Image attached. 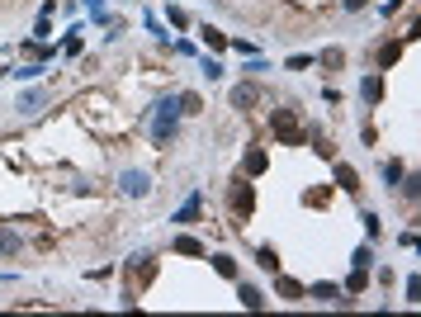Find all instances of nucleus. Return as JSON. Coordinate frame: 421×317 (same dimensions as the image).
Listing matches in <instances>:
<instances>
[{
  "instance_id": "ddd939ff",
  "label": "nucleus",
  "mask_w": 421,
  "mask_h": 317,
  "mask_svg": "<svg viewBox=\"0 0 421 317\" xmlns=\"http://www.w3.org/2000/svg\"><path fill=\"white\" fill-rule=\"evenodd\" d=\"M171 251H175V256H194V261H203V256H208V246H203L199 237H189V232H180V237L171 241Z\"/></svg>"
},
{
  "instance_id": "1a4fd4ad",
  "label": "nucleus",
  "mask_w": 421,
  "mask_h": 317,
  "mask_svg": "<svg viewBox=\"0 0 421 317\" xmlns=\"http://www.w3.org/2000/svg\"><path fill=\"white\" fill-rule=\"evenodd\" d=\"M266 171H270V157L261 152V147H247V152H242V175L256 180V175H266Z\"/></svg>"
},
{
  "instance_id": "a878e982",
  "label": "nucleus",
  "mask_w": 421,
  "mask_h": 317,
  "mask_svg": "<svg viewBox=\"0 0 421 317\" xmlns=\"http://www.w3.org/2000/svg\"><path fill=\"white\" fill-rule=\"evenodd\" d=\"M350 265L369 270V265H374V246H369V241H364V246H355V256H350Z\"/></svg>"
},
{
  "instance_id": "393cba45",
  "label": "nucleus",
  "mask_w": 421,
  "mask_h": 317,
  "mask_svg": "<svg viewBox=\"0 0 421 317\" xmlns=\"http://www.w3.org/2000/svg\"><path fill=\"white\" fill-rule=\"evenodd\" d=\"M403 175H407V166H403L398 157H393V161H384V180H389V190H398V180H403Z\"/></svg>"
},
{
  "instance_id": "6e6552de",
  "label": "nucleus",
  "mask_w": 421,
  "mask_h": 317,
  "mask_svg": "<svg viewBox=\"0 0 421 317\" xmlns=\"http://www.w3.org/2000/svg\"><path fill=\"white\" fill-rule=\"evenodd\" d=\"M407 43H412V38H389V43L379 48V71H389V66H398V62H403Z\"/></svg>"
},
{
  "instance_id": "2f4dec72",
  "label": "nucleus",
  "mask_w": 421,
  "mask_h": 317,
  "mask_svg": "<svg viewBox=\"0 0 421 317\" xmlns=\"http://www.w3.org/2000/svg\"><path fill=\"white\" fill-rule=\"evenodd\" d=\"M364 232H369V237H379V232H384V222H379V213H364Z\"/></svg>"
},
{
  "instance_id": "9b49d317",
  "label": "nucleus",
  "mask_w": 421,
  "mask_h": 317,
  "mask_svg": "<svg viewBox=\"0 0 421 317\" xmlns=\"http://www.w3.org/2000/svg\"><path fill=\"white\" fill-rule=\"evenodd\" d=\"M175 109H180V119H199V114H203V95H199V90H180V95H175Z\"/></svg>"
},
{
  "instance_id": "2eb2a0df",
  "label": "nucleus",
  "mask_w": 421,
  "mask_h": 317,
  "mask_svg": "<svg viewBox=\"0 0 421 317\" xmlns=\"http://www.w3.org/2000/svg\"><path fill=\"white\" fill-rule=\"evenodd\" d=\"M237 303H242V308H251V313H261V308H266V294L242 280V285H237Z\"/></svg>"
},
{
  "instance_id": "f257e3e1",
  "label": "nucleus",
  "mask_w": 421,
  "mask_h": 317,
  "mask_svg": "<svg viewBox=\"0 0 421 317\" xmlns=\"http://www.w3.org/2000/svg\"><path fill=\"white\" fill-rule=\"evenodd\" d=\"M147 128H152V147L156 152H166L175 143V133H180V109H175V95H161L147 114Z\"/></svg>"
},
{
  "instance_id": "473e14b6",
  "label": "nucleus",
  "mask_w": 421,
  "mask_h": 317,
  "mask_svg": "<svg viewBox=\"0 0 421 317\" xmlns=\"http://www.w3.org/2000/svg\"><path fill=\"white\" fill-rule=\"evenodd\" d=\"M364 5H369V0H341V10H345V15H360Z\"/></svg>"
},
{
  "instance_id": "cd10ccee",
  "label": "nucleus",
  "mask_w": 421,
  "mask_h": 317,
  "mask_svg": "<svg viewBox=\"0 0 421 317\" xmlns=\"http://www.w3.org/2000/svg\"><path fill=\"white\" fill-rule=\"evenodd\" d=\"M166 19H171V29H189V15L180 5H171V0H166Z\"/></svg>"
},
{
  "instance_id": "f8f14e48",
  "label": "nucleus",
  "mask_w": 421,
  "mask_h": 317,
  "mask_svg": "<svg viewBox=\"0 0 421 317\" xmlns=\"http://www.w3.org/2000/svg\"><path fill=\"white\" fill-rule=\"evenodd\" d=\"M47 100H52V90H47V85H38V90H24V95H19L15 109H19V114H38Z\"/></svg>"
},
{
  "instance_id": "7ed1b4c3",
  "label": "nucleus",
  "mask_w": 421,
  "mask_h": 317,
  "mask_svg": "<svg viewBox=\"0 0 421 317\" xmlns=\"http://www.w3.org/2000/svg\"><path fill=\"white\" fill-rule=\"evenodd\" d=\"M227 208H232V218H251L256 213V185H251V175L237 171L227 180Z\"/></svg>"
},
{
  "instance_id": "7c9ffc66",
  "label": "nucleus",
  "mask_w": 421,
  "mask_h": 317,
  "mask_svg": "<svg viewBox=\"0 0 421 317\" xmlns=\"http://www.w3.org/2000/svg\"><path fill=\"white\" fill-rule=\"evenodd\" d=\"M284 66H289V71H308V66H312V57H308V52H298V57H289Z\"/></svg>"
},
{
  "instance_id": "5701e85b",
  "label": "nucleus",
  "mask_w": 421,
  "mask_h": 317,
  "mask_svg": "<svg viewBox=\"0 0 421 317\" xmlns=\"http://www.w3.org/2000/svg\"><path fill=\"white\" fill-rule=\"evenodd\" d=\"M256 265L275 275V270H280V251H275V246H256Z\"/></svg>"
},
{
  "instance_id": "4be33fe9",
  "label": "nucleus",
  "mask_w": 421,
  "mask_h": 317,
  "mask_svg": "<svg viewBox=\"0 0 421 317\" xmlns=\"http://www.w3.org/2000/svg\"><path fill=\"white\" fill-rule=\"evenodd\" d=\"M199 38H203V43H208L213 52H223V48H227V33H223V29H213V24H203V29H199Z\"/></svg>"
},
{
  "instance_id": "dca6fc26",
  "label": "nucleus",
  "mask_w": 421,
  "mask_h": 317,
  "mask_svg": "<svg viewBox=\"0 0 421 317\" xmlns=\"http://www.w3.org/2000/svg\"><path fill=\"white\" fill-rule=\"evenodd\" d=\"M364 289H369V270H350V275H345V285H341V294H350V299H360V294H364Z\"/></svg>"
},
{
  "instance_id": "b1692460",
  "label": "nucleus",
  "mask_w": 421,
  "mask_h": 317,
  "mask_svg": "<svg viewBox=\"0 0 421 317\" xmlns=\"http://www.w3.org/2000/svg\"><path fill=\"white\" fill-rule=\"evenodd\" d=\"M303 204H308V208H327L331 204V185H322V190H303Z\"/></svg>"
},
{
  "instance_id": "f03ea898",
  "label": "nucleus",
  "mask_w": 421,
  "mask_h": 317,
  "mask_svg": "<svg viewBox=\"0 0 421 317\" xmlns=\"http://www.w3.org/2000/svg\"><path fill=\"white\" fill-rule=\"evenodd\" d=\"M270 133H275V143H284V147H303L308 143V128H303L298 109H275L270 114Z\"/></svg>"
},
{
  "instance_id": "4468645a",
  "label": "nucleus",
  "mask_w": 421,
  "mask_h": 317,
  "mask_svg": "<svg viewBox=\"0 0 421 317\" xmlns=\"http://www.w3.org/2000/svg\"><path fill=\"white\" fill-rule=\"evenodd\" d=\"M227 100H232V109H242V114H247L251 104H256V85H251V80H237L232 90H227Z\"/></svg>"
},
{
  "instance_id": "423d86ee",
  "label": "nucleus",
  "mask_w": 421,
  "mask_h": 317,
  "mask_svg": "<svg viewBox=\"0 0 421 317\" xmlns=\"http://www.w3.org/2000/svg\"><path fill=\"white\" fill-rule=\"evenodd\" d=\"M331 180H336V190H345V194H355L360 190V171L355 166H350V161H331Z\"/></svg>"
},
{
  "instance_id": "bb28decb",
  "label": "nucleus",
  "mask_w": 421,
  "mask_h": 317,
  "mask_svg": "<svg viewBox=\"0 0 421 317\" xmlns=\"http://www.w3.org/2000/svg\"><path fill=\"white\" fill-rule=\"evenodd\" d=\"M398 185H403V199H407V204H417V194H421V180H417V175H403Z\"/></svg>"
},
{
  "instance_id": "0eeeda50",
  "label": "nucleus",
  "mask_w": 421,
  "mask_h": 317,
  "mask_svg": "<svg viewBox=\"0 0 421 317\" xmlns=\"http://www.w3.org/2000/svg\"><path fill=\"white\" fill-rule=\"evenodd\" d=\"M199 213H203V194L194 190V194L185 199V204H180V208L171 213V222H175V227H189V222H199Z\"/></svg>"
},
{
  "instance_id": "aec40b11",
  "label": "nucleus",
  "mask_w": 421,
  "mask_h": 317,
  "mask_svg": "<svg viewBox=\"0 0 421 317\" xmlns=\"http://www.w3.org/2000/svg\"><path fill=\"white\" fill-rule=\"evenodd\" d=\"M19 251H24V237L15 227H0V256H19Z\"/></svg>"
},
{
  "instance_id": "39448f33",
  "label": "nucleus",
  "mask_w": 421,
  "mask_h": 317,
  "mask_svg": "<svg viewBox=\"0 0 421 317\" xmlns=\"http://www.w3.org/2000/svg\"><path fill=\"white\" fill-rule=\"evenodd\" d=\"M275 294H280L284 303H303V299H308V285H298L294 275H284V270H275Z\"/></svg>"
},
{
  "instance_id": "9d476101",
  "label": "nucleus",
  "mask_w": 421,
  "mask_h": 317,
  "mask_svg": "<svg viewBox=\"0 0 421 317\" xmlns=\"http://www.w3.org/2000/svg\"><path fill=\"white\" fill-rule=\"evenodd\" d=\"M360 100H364V104H379V100H384V76H379V71H364V76H360Z\"/></svg>"
},
{
  "instance_id": "c85d7f7f",
  "label": "nucleus",
  "mask_w": 421,
  "mask_h": 317,
  "mask_svg": "<svg viewBox=\"0 0 421 317\" xmlns=\"http://www.w3.org/2000/svg\"><path fill=\"white\" fill-rule=\"evenodd\" d=\"M199 71H203L208 80H223V62H218V57H203V62H199Z\"/></svg>"
},
{
  "instance_id": "412c9836",
  "label": "nucleus",
  "mask_w": 421,
  "mask_h": 317,
  "mask_svg": "<svg viewBox=\"0 0 421 317\" xmlns=\"http://www.w3.org/2000/svg\"><path fill=\"white\" fill-rule=\"evenodd\" d=\"M213 261V270H218L223 280H237V256H227V251H218V256H208Z\"/></svg>"
},
{
  "instance_id": "6ab92c4d",
  "label": "nucleus",
  "mask_w": 421,
  "mask_h": 317,
  "mask_svg": "<svg viewBox=\"0 0 421 317\" xmlns=\"http://www.w3.org/2000/svg\"><path fill=\"white\" fill-rule=\"evenodd\" d=\"M336 294H341V285H331V280L308 285V299H312V303H336Z\"/></svg>"
},
{
  "instance_id": "c756f323",
  "label": "nucleus",
  "mask_w": 421,
  "mask_h": 317,
  "mask_svg": "<svg viewBox=\"0 0 421 317\" xmlns=\"http://www.w3.org/2000/svg\"><path fill=\"white\" fill-rule=\"evenodd\" d=\"M43 71H47L43 62H29V66H19L15 76H19V80H38V76H43Z\"/></svg>"
},
{
  "instance_id": "a211bd4d",
  "label": "nucleus",
  "mask_w": 421,
  "mask_h": 317,
  "mask_svg": "<svg viewBox=\"0 0 421 317\" xmlns=\"http://www.w3.org/2000/svg\"><path fill=\"white\" fill-rule=\"evenodd\" d=\"M312 62L322 66V71H341V66H345V48H322Z\"/></svg>"
},
{
  "instance_id": "f3484780",
  "label": "nucleus",
  "mask_w": 421,
  "mask_h": 317,
  "mask_svg": "<svg viewBox=\"0 0 421 317\" xmlns=\"http://www.w3.org/2000/svg\"><path fill=\"white\" fill-rule=\"evenodd\" d=\"M308 143H312V152H317L322 161H336V143L322 138V128H308Z\"/></svg>"
},
{
  "instance_id": "20e7f679",
  "label": "nucleus",
  "mask_w": 421,
  "mask_h": 317,
  "mask_svg": "<svg viewBox=\"0 0 421 317\" xmlns=\"http://www.w3.org/2000/svg\"><path fill=\"white\" fill-rule=\"evenodd\" d=\"M119 190H124L128 199H147V194H152V175L138 171V166H128V171H119Z\"/></svg>"
}]
</instances>
